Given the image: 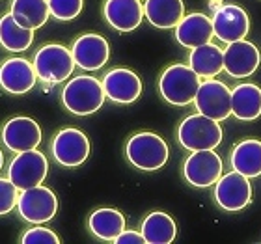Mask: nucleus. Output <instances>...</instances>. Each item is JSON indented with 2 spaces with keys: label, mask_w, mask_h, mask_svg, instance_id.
Wrapping results in <instances>:
<instances>
[{
  "label": "nucleus",
  "mask_w": 261,
  "mask_h": 244,
  "mask_svg": "<svg viewBox=\"0 0 261 244\" xmlns=\"http://www.w3.org/2000/svg\"><path fill=\"white\" fill-rule=\"evenodd\" d=\"M213 36H215L213 21L205 13H200V11L185 15L175 26V39L187 49H196L200 45L209 43Z\"/></svg>",
  "instance_id": "obj_19"
},
{
  "label": "nucleus",
  "mask_w": 261,
  "mask_h": 244,
  "mask_svg": "<svg viewBox=\"0 0 261 244\" xmlns=\"http://www.w3.org/2000/svg\"><path fill=\"white\" fill-rule=\"evenodd\" d=\"M215 201L220 209L229 212L245 209L252 201V184L248 177L235 170L220 175L215 183Z\"/></svg>",
  "instance_id": "obj_10"
},
{
  "label": "nucleus",
  "mask_w": 261,
  "mask_h": 244,
  "mask_svg": "<svg viewBox=\"0 0 261 244\" xmlns=\"http://www.w3.org/2000/svg\"><path fill=\"white\" fill-rule=\"evenodd\" d=\"M50 153L58 164L65 168H75L86 162V158L90 157V140L82 130L67 127L55 134Z\"/></svg>",
  "instance_id": "obj_8"
},
{
  "label": "nucleus",
  "mask_w": 261,
  "mask_h": 244,
  "mask_svg": "<svg viewBox=\"0 0 261 244\" xmlns=\"http://www.w3.org/2000/svg\"><path fill=\"white\" fill-rule=\"evenodd\" d=\"M125 155L135 168L142 172H155L166 164L170 157L168 144L155 132L142 130L129 138L125 146Z\"/></svg>",
  "instance_id": "obj_3"
},
{
  "label": "nucleus",
  "mask_w": 261,
  "mask_h": 244,
  "mask_svg": "<svg viewBox=\"0 0 261 244\" xmlns=\"http://www.w3.org/2000/svg\"><path fill=\"white\" fill-rule=\"evenodd\" d=\"M177 140L189 151L215 149L222 142L220 121L211 120V118H207L200 112L187 116L177 127Z\"/></svg>",
  "instance_id": "obj_4"
},
{
  "label": "nucleus",
  "mask_w": 261,
  "mask_h": 244,
  "mask_svg": "<svg viewBox=\"0 0 261 244\" xmlns=\"http://www.w3.org/2000/svg\"><path fill=\"white\" fill-rule=\"evenodd\" d=\"M189 65L200 75V78H213L224 69V50L215 43H205L192 49Z\"/></svg>",
  "instance_id": "obj_23"
},
{
  "label": "nucleus",
  "mask_w": 261,
  "mask_h": 244,
  "mask_svg": "<svg viewBox=\"0 0 261 244\" xmlns=\"http://www.w3.org/2000/svg\"><path fill=\"white\" fill-rule=\"evenodd\" d=\"M2 144L10 151L22 153L30 151L41 144V129L36 120L28 116H15L4 123L2 132H0Z\"/></svg>",
  "instance_id": "obj_12"
},
{
  "label": "nucleus",
  "mask_w": 261,
  "mask_h": 244,
  "mask_svg": "<svg viewBox=\"0 0 261 244\" xmlns=\"http://www.w3.org/2000/svg\"><path fill=\"white\" fill-rule=\"evenodd\" d=\"M17 186L11 183L8 177H0V216L4 214H10L13 209L17 207V198H19V192H17Z\"/></svg>",
  "instance_id": "obj_29"
},
{
  "label": "nucleus",
  "mask_w": 261,
  "mask_h": 244,
  "mask_svg": "<svg viewBox=\"0 0 261 244\" xmlns=\"http://www.w3.org/2000/svg\"><path fill=\"white\" fill-rule=\"evenodd\" d=\"M34 43V30L21 26L11 13L0 17V47L8 52H24Z\"/></svg>",
  "instance_id": "obj_25"
},
{
  "label": "nucleus",
  "mask_w": 261,
  "mask_h": 244,
  "mask_svg": "<svg viewBox=\"0 0 261 244\" xmlns=\"http://www.w3.org/2000/svg\"><path fill=\"white\" fill-rule=\"evenodd\" d=\"M201 80L200 75L192 69L191 65L174 64L159 78V92L164 101H168L174 106H187L194 103Z\"/></svg>",
  "instance_id": "obj_2"
},
{
  "label": "nucleus",
  "mask_w": 261,
  "mask_h": 244,
  "mask_svg": "<svg viewBox=\"0 0 261 244\" xmlns=\"http://www.w3.org/2000/svg\"><path fill=\"white\" fill-rule=\"evenodd\" d=\"M194 106L200 114L207 116L211 120H226L231 114V90L224 82L207 78L198 88Z\"/></svg>",
  "instance_id": "obj_9"
},
{
  "label": "nucleus",
  "mask_w": 261,
  "mask_h": 244,
  "mask_svg": "<svg viewBox=\"0 0 261 244\" xmlns=\"http://www.w3.org/2000/svg\"><path fill=\"white\" fill-rule=\"evenodd\" d=\"M17 212L28 224H45L50 222L58 212V198L47 186H32L21 190L17 198Z\"/></svg>",
  "instance_id": "obj_6"
},
{
  "label": "nucleus",
  "mask_w": 261,
  "mask_h": 244,
  "mask_svg": "<svg viewBox=\"0 0 261 244\" xmlns=\"http://www.w3.org/2000/svg\"><path fill=\"white\" fill-rule=\"evenodd\" d=\"M105 21L118 32H133L144 19L140 0H107L103 6Z\"/></svg>",
  "instance_id": "obj_18"
},
{
  "label": "nucleus",
  "mask_w": 261,
  "mask_h": 244,
  "mask_svg": "<svg viewBox=\"0 0 261 244\" xmlns=\"http://www.w3.org/2000/svg\"><path fill=\"white\" fill-rule=\"evenodd\" d=\"M10 13L21 26L28 28V30L41 28L50 17L47 0H13Z\"/></svg>",
  "instance_id": "obj_26"
},
{
  "label": "nucleus",
  "mask_w": 261,
  "mask_h": 244,
  "mask_svg": "<svg viewBox=\"0 0 261 244\" xmlns=\"http://www.w3.org/2000/svg\"><path fill=\"white\" fill-rule=\"evenodd\" d=\"M114 242L116 244H144L146 239H144V235L138 233V231H127V229H123V231L114 239Z\"/></svg>",
  "instance_id": "obj_31"
},
{
  "label": "nucleus",
  "mask_w": 261,
  "mask_h": 244,
  "mask_svg": "<svg viewBox=\"0 0 261 244\" xmlns=\"http://www.w3.org/2000/svg\"><path fill=\"white\" fill-rule=\"evenodd\" d=\"M183 175L187 183L196 188H209L222 175V160L215 149L192 151L183 164Z\"/></svg>",
  "instance_id": "obj_11"
},
{
  "label": "nucleus",
  "mask_w": 261,
  "mask_h": 244,
  "mask_svg": "<svg viewBox=\"0 0 261 244\" xmlns=\"http://www.w3.org/2000/svg\"><path fill=\"white\" fill-rule=\"evenodd\" d=\"M71 55L76 67L84 71H97L109 62V41L99 34H84L71 47Z\"/></svg>",
  "instance_id": "obj_17"
},
{
  "label": "nucleus",
  "mask_w": 261,
  "mask_h": 244,
  "mask_svg": "<svg viewBox=\"0 0 261 244\" xmlns=\"http://www.w3.org/2000/svg\"><path fill=\"white\" fill-rule=\"evenodd\" d=\"M50 15L58 21H73L81 15L84 0H47Z\"/></svg>",
  "instance_id": "obj_28"
},
{
  "label": "nucleus",
  "mask_w": 261,
  "mask_h": 244,
  "mask_svg": "<svg viewBox=\"0 0 261 244\" xmlns=\"http://www.w3.org/2000/svg\"><path fill=\"white\" fill-rule=\"evenodd\" d=\"M144 15L155 28H175L185 17L183 0H146Z\"/></svg>",
  "instance_id": "obj_21"
},
{
  "label": "nucleus",
  "mask_w": 261,
  "mask_h": 244,
  "mask_svg": "<svg viewBox=\"0 0 261 244\" xmlns=\"http://www.w3.org/2000/svg\"><path fill=\"white\" fill-rule=\"evenodd\" d=\"M2 166H4V153L0 151V170H2Z\"/></svg>",
  "instance_id": "obj_32"
},
{
  "label": "nucleus",
  "mask_w": 261,
  "mask_h": 244,
  "mask_svg": "<svg viewBox=\"0 0 261 244\" xmlns=\"http://www.w3.org/2000/svg\"><path fill=\"white\" fill-rule=\"evenodd\" d=\"M36 69L34 64L21 58L11 56L0 64V88L11 95H24L36 86Z\"/></svg>",
  "instance_id": "obj_14"
},
{
  "label": "nucleus",
  "mask_w": 261,
  "mask_h": 244,
  "mask_svg": "<svg viewBox=\"0 0 261 244\" xmlns=\"http://www.w3.org/2000/svg\"><path fill=\"white\" fill-rule=\"evenodd\" d=\"M231 168L239 174L250 177L261 175V142L259 140H245L239 142L229 155Z\"/></svg>",
  "instance_id": "obj_22"
},
{
  "label": "nucleus",
  "mask_w": 261,
  "mask_h": 244,
  "mask_svg": "<svg viewBox=\"0 0 261 244\" xmlns=\"http://www.w3.org/2000/svg\"><path fill=\"white\" fill-rule=\"evenodd\" d=\"M88 228L97 239L114 242L116 237L125 229V216L116 209L103 207V209H97L90 214Z\"/></svg>",
  "instance_id": "obj_24"
},
{
  "label": "nucleus",
  "mask_w": 261,
  "mask_h": 244,
  "mask_svg": "<svg viewBox=\"0 0 261 244\" xmlns=\"http://www.w3.org/2000/svg\"><path fill=\"white\" fill-rule=\"evenodd\" d=\"M103 90L105 95L118 104H129L135 103L142 93V80L135 71L116 67L110 69L103 76Z\"/></svg>",
  "instance_id": "obj_16"
},
{
  "label": "nucleus",
  "mask_w": 261,
  "mask_h": 244,
  "mask_svg": "<svg viewBox=\"0 0 261 244\" xmlns=\"http://www.w3.org/2000/svg\"><path fill=\"white\" fill-rule=\"evenodd\" d=\"M22 244H58L60 242V237L50 231L47 228H41L36 224V228H30L28 231H24L21 237Z\"/></svg>",
  "instance_id": "obj_30"
},
{
  "label": "nucleus",
  "mask_w": 261,
  "mask_h": 244,
  "mask_svg": "<svg viewBox=\"0 0 261 244\" xmlns=\"http://www.w3.org/2000/svg\"><path fill=\"white\" fill-rule=\"evenodd\" d=\"M231 114L241 121L261 116V88L257 84H237L231 90Z\"/></svg>",
  "instance_id": "obj_20"
},
{
  "label": "nucleus",
  "mask_w": 261,
  "mask_h": 244,
  "mask_svg": "<svg viewBox=\"0 0 261 244\" xmlns=\"http://www.w3.org/2000/svg\"><path fill=\"white\" fill-rule=\"evenodd\" d=\"M213 32L224 43H233L245 39L250 30V19L241 6L224 4L213 15Z\"/></svg>",
  "instance_id": "obj_13"
},
{
  "label": "nucleus",
  "mask_w": 261,
  "mask_h": 244,
  "mask_svg": "<svg viewBox=\"0 0 261 244\" xmlns=\"http://www.w3.org/2000/svg\"><path fill=\"white\" fill-rule=\"evenodd\" d=\"M140 233L147 244H170L177 235V226L170 214L155 211L144 218Z\"/></svg>",
  "instance_id": "obj_27"
},
{
  "label": "nucleus",
  "mask_w": 261,
  "mask_h": 244,
  "mask_svg": "<svg viewBox=\"0 0 261 244\" xmlns=\"http://www.w3.org/2000/svg\"><path fill=\"white\" fill-rule=\"evenodd\" d=\"M32 64L38 78L47 84H60L67 80L75 69V60L71 50L58 43L43 45L34 55Z\"/></svg>",
  "instance_id": "obj_5"
},
{
  "label": "nucleus",
  "mask_w": 261,
  "mask_h": 244,
  "mask_svg": "<svg viewBox=\"0 0 261 244\" xmlns=\"http://www.w3.org/2000/svg\"><path fill=\"white\" fill-rule=\"evenodd\" d=\"M47 172H49L47 157L38 149H30L17 153V157L8 166V179L19 190H27L43 183Z\"/></svg>",
  "instance_id": "obj_7"
},
{
  "label": "nucleus",
  "mask_w": 261,
  "mask_h": 244,
  "mask_svg": "<svg viewBox=\"0 0 261 244\" xmlns=\"http://www.w3.org/2000/svg\"><path fill=\"white\" fill-rule=\"evenodd\" d=\"M103 84L90 75H81L71 78L62 90V103L65 110L75 116L95 114L105 103Z\"/></svg>",
  "instance_id": "obj_1"
},
{
  "label": "nucleus",
  "mask_w": 261,
  "mask_h": 244,
  "mask_svg": "<svg viewBox=\"0 0 261 244\" xmlns=\"http://www.w3.org/2000/svg\"><path fill=\"white\" fill-rule=\"evenodd\" d=\"M259 64V50L252 41L239 39V41L228 43V47L224 49V69L233 78H245L254 75Z\"/></svg>",
  "instance_id": "obj_15"
}]
</instances>
